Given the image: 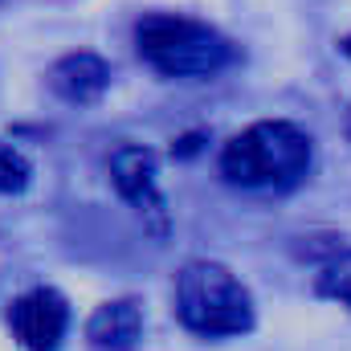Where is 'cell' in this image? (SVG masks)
Wrapping results in <instances>:
<instances>
[{
	"label": "cell",
	"mask_w": 351,
	"mask_h": 351,
	"mask_svg": "<svg viewBox=\"0 0 351 351\" xmlns=\"http://www.w3.org/2000/svg\"><path fill=\"white\" fill-rule=\"evenodd\" d=\"M311 160L315 143L298 123L262 119L221 147V176L245 192H286L306 180Z\"/></svg>",
	"instance_id": "obj_1"
},
{
	"label": "cell",
	"mask_w": 351,
	"mask_h": 351,
	"mask_svg": "<svg viewBox=\"0 0 351 351\" xmlns=\"http://www.w3.org/2000/svg\"><path fill=\"white\" fill-rule=\"evenodd\" d=\"M176 319L204 339H233L254 331V294L229 265L192 258L176 274Z\"/></svg>",
	"instance_id": "obj_2"
},
{
	"label": "cell",
	"mask_w": 351,
	"mask_h": 351,
	"mask_svg": "<svg viewBox=\"0 0 351 351\" xmlns=\"http://www.w3.org/2000/svg\"><path fill=\"white\" fill-rule=\"evenodd\" d=\"M135 49L139 58L164 74V78H213L221 74L237 49L225 33H217L213 25L196 21V16H180V12H147L135 21Z\"/></svg>",
	"instance_id": "obj_3"
},
{
	"label": "cell",
	"mask_w": 351,
	"mask_h": 351,
	"mask_svg": "<svg viewBox=\"0 0 351 351\" xmlns=\"http://www.w3.org/2000/svg\"><path fill=\"white\" fill-rule=\"evenodd\" d=\"M110 180L119 188V196L135 208V217L143 221V229L156 241H168L172 233V217H168V200L160 192V164L156 152L143 143H119L110 152Z\"/></svg>",
	"instance_id": "obj_4"
},
{
	"label": "cell",
	"mask_w": 351,
	"mask_h": 351,
	"mask_svg": "<svg viewBox=\"0 0 351 351\" xmlns=\"http://www.w3.org/2000/svg\"><path fill=\"white\" fill-rule=\"evenodd\" d=\"M8 327L25 351H58L70 331V302L53 286H33L8 306Z\"/></svg>",
	"instance_id": "obj_5"
},
{
	"label": "cell",
	"mask_w": 351,
	"mask_h": 351,
	"mask_svg": "<svg viewBox=\"0 0 351 351\" xmlns=\"http://www.w3.org/2000/svg\"><path fill=\"white\" fill-rule=\"evenodd\" d=\"M110 86V66L90 53V49H78V53H66L49 66V90L66 102H78V106H90L98 102Z\"/></svg>",
	"instance_id": "obj_6"
},
{
	"label": "cell",
	"mask_w": 351,
	"mask_h": 351,
	"mask_svg": "<svg viewBox=\"0 0 351 351\" xmlns=\"http://www.w3.org/2000/svg\"><path fill=\"white\" fill-rule=\"evenodd\" d=\"M143 335V311L135 298H114L102 302L86 323V348L90 351H135Z\"/></svg>",
	"instance_id": "obj_7"
},
{
	"label": "cell",
	"mask_w": 351,
	"mask_h": 351,
	"mask_svg": "<svg viewBox=\"0 0 351 351\" xmlns=\"http://www.w3.org/2000/svg\"><path fill=\"white\" fill-rule=\"evenodd\" d=\"M315 290H319L323 298H331V302H339V306L351 311V250H339L331 262L319 269Z\"/></svg>",
	"instance_id": "obj_8"
},
{
	"label": "cell",
	"mask_w": 351,
	"mask_h": 351,
	"mask_svg": "<svg viewBox=\"0 0 351 351\" xmlns=\"http://www.w3.org/2000/svg\"><path fill=\"white\" fill-rule=\"evenodd\" d=\"M29 180H33V164H29V156H25L16 143L0 139V196L25 192Z\"/></svg>",
	"instance_id": "obj_9"
},
{
	"label": "cell",
	"mask_w": 351,
	"mask_h": 351,
	"mask_svg": "<svg viewBox=\"0 0 351 351\" xmlns=\"http://www.w3.org/2000/svg\"><path fill=\"white\" fill-rule=\"evenodd\" d=\"M4 274H8V245L0 241V282H4Z\"/></svg>",
	"instance_id": "obj_10"
},
{
	"label": "cell",
	"mask_w": 351,
	"mask_h": 351,
	"mask_svg": "<svg viewBox=\"0 0 351 351\" xmlns=\"http://www.w3.org/2000/svg\"><path fill=\"white\" fill-rule=\"evenodd\" d=\"M343 53H348V58H351V37H348V41H343Z\"/></svg>",
	"instance_id": "obj_11"
}]
</instances>
